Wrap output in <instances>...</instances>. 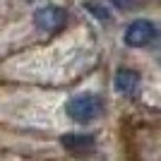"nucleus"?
<instances>
[{"instance_id":"39448f33","label":"nucleus","mask_w":161,"mask_h":161,"mask_svg":"<svg viewBox=\"0 0 161 161\" xmlns=\"http://www.w3.org/2000/svg\"><path fill=\"white\" fill-rule=\"evenodd\" d=\"M60 142H63V147L75 156H84L94 149V140L89 135H65Z\"/></svg>"},{"instance_id":"423d86ee","label":"nucleus","mask_w":161,"mask_h":161,"mask_svg":"<svg viewBox=\"0 0 161 161\" xmlns=\"http://www.w3.org/2000/svg\"><path fill=\"white\" fill-rule=\"evenodd\" d=\"M84 7H87V10H89V12H92V14H94V17H99L101 22H108V19H111V12H108L106 7L96 5V3H87V5H84Z\"/></svg>"},{"instance_id":"f03ea898","label":"nucleus","mask_w":161,"mask_h":161,"mask_svg":"<svg viewBox=\"0 0 161 161\" xmlns=\"http://www.w3.org/2000/svg\"><path fill=\"white\" fill-rule=\"evenodd\" d=\"M154 39H156V24L149 19H135L132 24H128L125 34H123V41L130 48H144Z\"/></svg>"},{"instance_id":"7ed1b4c3","label":"nucleus","mask_w":161,"mask_h":161,"mask_svg":"<svg viewBox=\"0 0 161 161\" xmlns=\"http://www.w3.org/2000/svg\"><path fill=\"white\" fill-rule=\"evenodd\" d=\"M34 22H36V27H39L41 31L55 34V31H60V29L65 27L67 12L63 7H58V5H46V7H41V10H36Z\"/></svg>"},{"instance_id":"20e7f679","label":"nucleus","mask_w":161,"mask_h":161,"mask_svg":"<svg viewBox=\"0 0 161 161\" xmlns=\"http://www.w3.org/2000/svg\"><path fill=\"white\" fill-rule=\"evenodd\" d=\"M115 92L123 96H135L137 94V89H140V72H135L130 67H120L118 72H115Z\"/></svg>"},{"instance_id":"f257e3e1","label":"nucleus","mask_w":161,"mask_h":161,"mask_svg":"<svg viewBox=\"0 0 161 161\" xmlns=\"http://www.w3.org/2000/svg\"><path fill=\"white\" fill-rule=\"evenodd\" d=\"M65 113L77 123H89L96 120L101 113H103V101L96 94H77L67 101Z\"/></svg>"}]
</instances>
